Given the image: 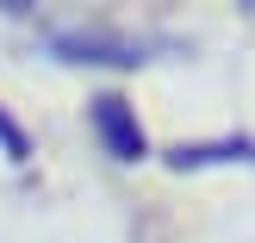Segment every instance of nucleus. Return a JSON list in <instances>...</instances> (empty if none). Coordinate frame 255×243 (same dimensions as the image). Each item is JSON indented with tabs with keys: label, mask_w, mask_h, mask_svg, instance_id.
I'll return each instance as SVG.
<instances>
[{
	"label": "nucleus",
	"mask_w": 255,
	"mask_h": 243,
	"mask_svg": "<svg viewBox=\"0 0 255 243\" xmlns=\"http://www.w3.org/2000/svg\"><path fill=\"white\" fill-rule=\"evenodd\" d=\"M87 119H94L106 156H119V162H137V156H143V125H137V112L125 106L119 94H100L94 106H87Z\"/></svg>",
	"instance_id": "f257e3e1"
},
{
	"label": "nucleus",
	"mask_w": 255,
	"mask_h": 243,
	"mask_svg": "<svg viewBox=\"0 0 255 243\" xmlns=\"http://www.w3.org/2000/svg\"><path fill=\"white\" fill-rule=\"evenodd\" d=\"M56 50L69 62H143V44H131V37H100V31H62Z\"/></svg>",
	"instance_id": "f03ea898"
},
{
	"label": "nucleus",
	"mask_w": 255,
	"mask_h": 243,
	"mask_svg": "<svg viewBox=\"0 0 255 243\" xmlns=\"http://www.w3.org/2000/svg\"><path fill=\"white\" fill-rule=\"evenodd\" d=\"M0 150H6V156H12V162H19V156H25V137H19V125H12V119H6V112H0Z\"/></svg>",
	"instance_id": "7ed1b4c3"
},
{
	"label": "nucleus",
	"mask_w": 255,
	"mask_h": 243,
	"mask_svg": "<svg viewBox=\"0 0 255 243\" xmlns=\"http://www.w3.org/2000/svg\"><path fill=\"white\" fill-rule=\"evenodd\" d=\"M25 6H31V0H0V12H25Z\"/></svg>",
	"instance_id": "20e7f679"
}]
</instances>
